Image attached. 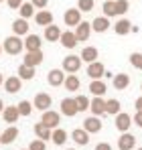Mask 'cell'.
I'll list each match as a JSON object with an SVG mask.
<instances>
[{
	"label": "cell",
	"instance_id": "28",
	"mask_svg": "<svg viewBox=\"0 0 142 150\" xmlns=\"http://www.w3.org/2000/svg\"><path fill=\"white\" fill-rule=\"evenodd\" d=\"M51 128L45 126L43 122H39V124H35V136L39 138V140H51Z\"/></svg>",
	"mask_w": 142,
	"mask_h": 150
},
{
	"label": "cell",
	"instance_id": "39",
	"mask_svg": "<svg viewBox=\"0 0 142 150\" xmlns=\"http://www.w3.org/2000/svg\"><path fill=\"white\" fill-rule=\"evenodd\" d=\"M130 10V2L128 0H116V12L118 14H126Z\"/></svg>",
	"mask_w": 142,
	"mask_h": 150
},
{
	"label": "cell",
	"instance_id": "29",
	"mask_svg": "<svg viewBox=\"0 0 142 150\" xmlns=\"http://www.w3.org/2000/svg\"><path fill=\"white\" fill-rule=\"evenodd\" d=\"M92 28H94L95 33H106V30L110 28V18H108V16H97V18H94Z\"/></svg>",
	"mask_w": 142,
	"mask_h": 150
},
{
	"label": "cell",
	"instance_id": "5",
	"mask_svg": "<svg viewBox=\"0 0 142 150\" xmlns=\"http://www.w3.org/2000/svg\"><path fill=\"white\" fill-rule=\"evenodd\" d=\"M92 23H85V21H81L79 25L75 26V37H77V41L79 43H85L89 37H92Z\"/></svg>",
	"mask_w": 142,
	"mask_h": 150
},
{
	"label": "cell",
	"instance_id": "42",
	"mask_svg": "<svg viewBox=\"0 0 142 150\" xmlns=\"http://www.w3.org/2000/svg\"><path fill=\"white\" fill-rule=\"evenodd\" d=\"M6 4H8V8H12V10H18V8L23 6L24 2H23V0H6Z\"/></svg>",
	"mask_w": 142,
	"mask_h": 150
},
{
	"label": "cell",
	"instance_id": "38",
	"mask_svg": "<svg viewBox=\"0 0 142 150\" xmlns=\"http://www.w3.org/2000/svg\"><path fill=\"white\" fill-rule=\"evenodd\" d=\"M95 6L94 0H77V8L81 10V12H92Z\"/></svg>",
	"mask_w": 142,
	"mask_h": 150
},
{
	"label": "cell",
	"instance_id": "27",
	"mask_svg": "<svg viewBox=\"0 0 142 150\" xmlns=\"http://www.w3.org/2000/svg\"><path fill=\"white\" fill-rule=\"evenodd\" d=\"M112 83H114V87H116L118 91H122V89H126V87L130 85V75H128V73H118V75H114Z\"/></svg>",
	"mask_w": 142,
	"mask_h": 150
},
{
	"label": "cell",
	"instance_id": "17",
	"mask_svg": "<svg viewBox=\"0 0 142 150\" xmlns=\"http://www.w3.org/2000/svg\"><path fill=\"white\" fill-rule=\"evenodd\" d=\"M134 146H136V138H134L130 132H124L118 138V148L120 150H132Z\"/></svg>",
	"mask_w": 142,
	"mask_h": 150
},
{
	"label": "cell",
	"instance_id": "15",
	"mask_svg": "<svg viewBox=\"0 0 142 150\" xmlns=\"http://www.w3.org/2000/svg\"><path fill=\"white\" fill-rule=\"evenodd\" d=\"M87 75H89L92 79H102V77L106 75V67H104V63H99V61L89 63V65H87Z\"/></svg>",
	"mask_w": 142,
	"mask_h": 150
},
{
	"label": "cell",
	"instance_id": "33",
	"mask_svg": "<svg viewBox=\"0 0 142 150\" xmlns=\"http://www.w3.org/2000/svg\"><path fill=\"white\" fill-rule=\"evenodd\" d=\"M120 101L118 100H106V114H110V116H118L120 114Z\"/></svg>",
	"mask_w": 142,
	"mask_h": 150
},
{
	"label": "cell",
	"instance_id": "31",
	"mask_svg": "<svg viewBox=\"0 0 142 150\" xmlns=\"http://www.w3.org/2000/svg\"><path fill=\"white\" fill-rule=\"evenodd\" d=\"M63 85H65V89H67V91H77V89H79V85H81V81H79V77H77V75H67V77H65V83H63Z\"/></svg>",
	"mask_w": 142,
	"mask_h": 150
},
{
	"label": "cell",
	"instance_id": "44",
	"mask_svg": "<svg viewBox=\"0 0 142 150\" xmlns=\"http://www.w3.org/2000/svg\"><path fill=\"white\" fill-rule=\"evenodd\" d=\"M33 4H35V8H45L47 6V2L49 0H31Z\"/></svg>",
	"mask_w": 142,
	"mask_h": 150
},
{
	"label": "cell",
	"instance_id": "4",
	"mask_svg": "<svg viewBox=\"0 0 142 150\" xmlns=\"http://www.w3.org/2000/svg\"><path fill=\"white\" fill-rule=\"evenodd\" d=\"M61 114L67 116V118H73V116L79 114V108H77L75 98H65V100H61Z\"/></svg>",
	"mask_w": 142,
	"mask_h": 150
},
{
	"label": "cell",
	"instance_id": "49",
	"mask_svg": "<svg viewBox=\"0 0 142 150\" xmlns=\"http://www.w3.org/2000/svg\"><path fill=\"white\" fill-rule=\"evenodd\" d=\"M2 49H4V47H2V45H0V53H2Z\"/></svg>",
	"mask_w": 142,
	"mask_h": 150
},
{
	"label": "cell",
	"instance_id": "20",
	"mask_svg": "<svg viewBox=\"0 0 142 150\" xmlns=\"http://www.w3.org/2000/svg\"><path fill=\"white\" fill-rule=\"evenodd\" d=\"M35 21H37V25H39V26L53 25V12H51V10H39V12L35 14Z\"/></svg>",
	"mask_w": 142,
	"mask_h": 150
},
{
	"label": "cell",
	"instance_id": "21",
	"mask_svg": "<svg viewBox=\"0 0 142 150\" xmlns=\"http://www.w3.org/2000/svg\"><path fill=\"white\" fill-rule=\"evenodd\" d=\"M41 37L39 35H26L24 39V49L26 51H41Z\"/></svg>",
	"mask_w": 142,
	"mask_h": 150
},
{
	"label": "cell",
	"instance_id": "23",
	"mask_svg": "<svg viewBox=\"0 0 142 150\" xmlns=\"http://www.w3.org/2000/svg\"><path fill=\"white\" fill-rule=\"evenodd\" d=\"M132 23L128 21V18H120L118 23L114 25V30H116V35H120V37H124V35H128V33H132Z\"/></svg>",
	"mask_w": 142,
	"mask_h": 150
},
{
	"label": "cell",
	"instance_id": "9",
	"mask_svg": "<svg viewBox=\"0 0 142 150\" xmlns=\"http://www.w3.org/2000/svg\"><path fill=\"white\" fill-rule=\"evenodd\" d=\"M23 63L28 65V67H39L43 63V51H26Z\"/></svg>",
	"mask_w": 142,
	"mask_h": 150
},
{
	"label": "cell",
	"instance_id": "16",
	"mask_svg": "<svg viewBox=\"0 0 142 150\" xmlns=\"http://www.w3.org/2000/svg\"><path fill=\"white\" fill-rule=\"evenodd\" d=\"M83 130H87L89 134H97V132L102 130V120H99L97 116L85 118V120H83Z\"/></svg>",
	"mask_w": 142,
	"mask_h": 150
},
{
	"label": "cell",
	"instance_id": "18",
	"mask_svg": "<svg viewBox=\"0 0 142 150\" xmlns=\"http://www.w3.org/2000/svg\"><path fill=\"white\" fill-rule=\"evenodd\" d=\"M16 138H18V128L10 126V128H6V130L0 134V144H10V142H14Z\"/></svg>",
	"mask_w": 142,
	"mask_h": 150
},
{
	"label": "cell",
	"instance_id": "47",
	"mask_svg": "<svg viewBox=\"0 0 142 150\" xmlns=\"http://www.w3.org/2000/svg\"><path fill=\"white\" fill-rule=\"evenodd\" d=\"M4 108H6V105H4V103H2V100H0V114L4 112Z\"/></svg>",
	"mask_w": 142,
	"mask_h": 150
},
{
	"label": "cell",
	"instance_id": "10",
	"mask_svg": "<svg viewBox=\"0 0 142 150\" xmlns=\"http://www.w3.org/2000/svg\"><path fill=\"white\" fill-rule=\"evenodd\" d=\"M132 124H134V122H132V116H130V114H126V112H120L118 116H116V128H118L122 134H124V132H128Z\"/></svg>",
	"mask_w": 142,
	"mask_h": 150
},
{
	"label": "cell",
	"instance_id": "30",
	"mask_svg": "<svg viewBox=\"0 0 142 150\" xmlns=\"http://www.w3.org/2000/svg\"><path fill=\"white\" fill-rule=\"evenodd\" d=\"M51 140H53V144H55V146H63V144H65V140H67V132H65L63 128H55V130H53V134H51Z\"/></svg>",
	"mask_w": 142,
	"mask_h": 150
},
{
	"label": "cell",
	"instance_id": "54",
	"mask_svg": "<svg viewBox=\"0 0 142 150\" xmlns=\"http://www.w3.org/2000/svg\"><path fill=\"white\" fill-rule=\"evenodd\" d=\"M0 2H2V0H0Z\"/></svg>",
	"mask_w": 142,
	"mask_h": 150
},
{
	"label": "cell",
	"instance_id": "2",
	"mask_svg": "<svg viewBox=\"0 0 142 150\" xmlns=\"http://www.w3.org/2000/svg\"><path fill=\"white\" fill-rule=\"evenodd\" d=\"M81 63H83V61H81L79 55H67V57L63 59V67H61V69H63L65 73H69V75L77 73V71L81 69Z\"/></svg>",
	"mask_w": 142,
	"mask_h": 150
},
{
	"label": "cell",
	"instance_id": "51",
	"mask_svg": "<svg viewBox=\"0 0 142 150\" xmlns=\"http://www.w3.org/2000/svg\"><path fill=\"white\" fill-rule=\"evenodd\" d=\"M67 150H75V148H67Z\"/></svg>",
	"mask_w": 142,
	"mask_h": 150
},
{
	"label": "cell",
	"instance_id": "1",
	"mask_svg": "<svg viewBox=\"0 0 142 150\" xmlns=\"http://www.w3.org/2000/svg\"><path fill=\"white\" fill-rule=\"evenodd\" d=\"M2 47H4V51H6L8 55H18V53H23V49H24V41L21 37H16V35H10L8 39H4Z\"/></svg>",
	"mask_w": 142,
	"mask_h": 150
},
{
	"label": "cell",
	"instance_id": "24",
	"mask_svg": "<svg viewBox=\"0 0 142 150\" xmlns=\"http://www.w3.org/2000/svg\"><path fill=\"white\" fill-rule=\"evenodd\" d=\"M59 43L65 47V49H73L79 41H77V37H75V33H71V30H65L63 35H61V39H59Z\"/></svg>",
	"mask_w": 142,
	"mask_h": 150
},
{
	"label": "cell",
	"instance_id": "48",
	"mask_svg": "<svg viewBox=\"0 0 142 150\" xmlns=\"http://www.w3.org/2000/svg\"><path fill=\"white\" fill-rule=\"evenodd\" d=\"M2 83H4V77H2V73H0V85H2Z\"/></svg>",
	"mask_w": 142,
	"mask_h": 150
},
{
	"label": "cell",
	"instance_id": "52",
	"mask_svg": "<svg viewBox=\"0 0 142 150\" xmlns=\"http://www.w3.org/2000/svg\"><path fill=\"white\" fill-rule=\"evenodd\" d=\"M23 150H28V148H23Z\"/></svg>",
	"mask_w": 142,
	"mask_h": 150
},
{
	"label": "cell",
	"instance_id": "32",
	"mask_svg": "<svg viewBox=\"0 0 142 150\" xmlns=\"http://www.w3.org/2000/svg\"><path fill=\"white\" fill-rule=\"evenodd\" d=\"M18 77L23 79V81H28V79H33L35 77V67H28V65H21L18 67Z\"/></svg>",
	"mask_w": 142,
	"mask_h": 150
},
{
	"label": "cell",
	"instance_id": "50",
	"mask_svg": "<svg viewBox=\"0 0 142 150\" xmlns=\"http://www.w3.org/2000/svg\"><path fill=\"white\" fill-rule=\"evenodd\" d=\"M140 91H142V83H140Z\"/></svg>",
	"mask_w": 142,
	"mask_h": 150
},
{
	"label": "cell",
	"instance_id": "43",
	"mask_svg": "<svg viewBox=\"0 0 142 150\" xmlns=\"http://www.w3.org/2000/svg\"><path fill=\"white\" fill-rule=\"evenodd\" d=\"M132 122H134V124L138 126V128H142V112H136V114H134Z\"/></svg>",
	"mask_w": 142,
	"mask_h": 150
},
{
	"label": "cell",
	"instance_id": "8",
	"mask_svg": "<svg viewBox=\"0 0 142 150\" xmlns=\"http://www.w3.org/2000/svg\"><path fill=\"white\" fill-rule=\"evenodd\" d=\"M63 21L67 26H77L81 23V10L79 8H67L63 14Z\"/></svg>",
	"mask_w": 142,
	"mask_h": 150
},
{
	"label": "cell",
	"instance_id": "6",
	"mask_svg": "<svg viewBox=\"0 0 142 150\" xmlns=\"http://www.w3.org/2000/svg\"><path fill=\"white\" fill-rule=\"evenodd\" d=\"M21 87H23V79H21L18 75H10V77L4 79V91H8V93H18Z\"/></svg>",
	"mask_w": 142,
	"mask_h": 150
},
{
	"label": "cell",
	"instance_id": "11",
	"mask_svg": "<svg viewBox=\"0 0 142 150\" xmlns=\"http://www.w3.org/2000/svg\"><path fill=\"white\" fill-rule=\"evenodd\" d=\"M51 103H53V100H51V96L49 93H45V91H41V93H37L35 96V108L37 110H41V112H47L49 108H51Z\"/></svg>",
	"mask_w": 142,
	"mask_h": 150
},
{
	"label": "cell",
	"instance_id": "37",
	"mask_svg": "<svg viewBox=\"0 0 142 150\" xmlns=\"http://www.w3.org/2000/svg\"><path fill=\"white\" fill-rule=\"evenodd\" d=\"M75 101H77L79 112H85V110H89V105H92V100H87V96H77Z\"/></svg>",
	"mask_w": 142,
	"mask_h": 150
},
{
	"label": "cell",
	"instance_id": "3",
	"mask_svg": "<svg viewBox=\"0 0 142 150\" xmlns=\"http://www.w3.org/2000/svg\"><path fill=\"white\" fill-rule=\"evenodd\" d=\"M41 122L45 126H49L51 130H55V128H59V124H61V114L59 112H53V110H47V112H43Z\"/></svg>",
	"mask_w": 142,
	"mask_h": 150
},
{
	"label": "cell",
	"instance_id": "46",
	"mask_svg": "<svg viewBox=\"0 0 142 150\" xmlns=\"http://www.w3.org/2000/svg\"><path fill=\"white\" fill-rule=\"evenodd\" d=\"M134 108H136V112H142V96L134 101Z\"/></svg>",
	"mask_w": 142,
	"mask_h": 150
},
{
	"label": "cell",
	"instance_id": "35",
	"mask_svg": "<svg viewBox=\"0 0 142 150\" xmlns=\"http://www.w3.org/2000/svg\"><path fill=\"white\" fill-rule=\"evenodd\" d=\"M18 12H21V18H31L35 14V4L33 2H24L23 6L18 8Z\"/></svg>",
	"mask_w": 142,
	"mask_h": 150
},
{
	"label": "cell",
	"instance_id": "36",
	"mask_svg": "<svg viewBox=\"0 0 142 150\" xmlns=\"http://www.w3.org/2000/svg\"><path fill=\"white\" fill-rule=\"evenodd\" d=\"M33 103L28 100H23V101H18V112H21V116H31V112H33Z\"/></svg>",
	"mask_w": 142,
	"mask_h": 150
},
{
	"label": "cell",
	"instance_id": "22",
	"mask_svg": "<svg viewBox=\"0 0 142 150\" xmlns=\"http://www.w3.org/2000/svg\"><path fill=\"white\" fill-rule=\"evenodd\" d=\"M12 33H14L16 37L31 35V33H28V23H26V18H16V21L12 23Z\"/></svg>",
	"mask_w": 142,
	"mask_h": 150
},
{
	"label": "cell",
	"instance_id": "12",
	"mask_svg": "<svg viewBox=\"0 0 142 150\" xmlns=\"http://www.w3.org/2000/svg\"><path fill=\"white\" fill-rule=\"evenodd\" d=\"M2 118H4L6 124H14V122H18V118H21L18 105H6L4 112H2Z\"/></svg>",
	"mask_w": 142,
	"mask_h": 150
},
{
	"label": "cell",
	"instance_id": "25",
	"mask_svg": "<svg viewBox=\"0 0 142 150\" xmlns=\"http://www.w3.org/2000/svg\"><path fill=\"white\" fill-rule=\"evenodd\" d=\"M61 28L57 25H49V26H45V39H47L49 43H55V41H59L61 39Z\"/></svg>",
	"mask_w": 142,
	"mask_h": 150
},
{
	"label": "cell",
	"instance_id": "45",
	"mask_svg": "<svg viewBox=\"0 0 142 150\" xmlns=\"http://www.w3.org/2000/svg\"><path fill=\"white\" fill-rule=\"evenodd\" d=\"M95 150H112V146H110L108 142H99V144L95 146Z\"/></svg>",
	"mask_w": 142,
	"mask_h": 150
},
{
	"label": "cell",
	"instance_id": "34",
	"mask_svg": "<svg viewBox=\"0 0 142 150\" xmlns=\"http://www.w3.org/2000/svg\"><path fill=\"white\" fill-rule=\"evenodd\" d=\"M102 10H104V16H116L118 12H116V0H106L104 2V6H102Z\"/></svg>",
	"mask_w": 142,
	"mask_h": 150
},
{
	"label": "cell",
	"instance_id": "26",
	"mask_svg": "<svg viewBox=\"0 0 142 150\" xmlns=\"http://www.w3.org/2000/svg\"><path fill=\"white\" fill-rule=\"evenodd\" d=\"M81 61H85L87 65L89 63H94V61H97V57H99V53H97V49L95 47H83V51H81Z\"/></svg>",
	"mask_w": 142,
	"mask_h": 150
},
{
	"label": "cell",
	"instance_id": "13",
	"mask_svg": "<svg viewBox=\"0 0 142 150\" xmlns=\"http://www.w3.org/2000/svg\"><path fill=\"white\" fill-rule=\"evenodd\" d=\"M71 140H73L77 146H85V144H89V132L83 130V128H77V130L71 132Z\"/></svg>",
	"mask_w": 142,
	"mask_h": 150
},
{
	"label": "cell",
	"instance_id": "19",
	"mask_svg": "<svg viewBox=\"0 0 142 150\" xmlns=\"http://www.w3.org/2000/svg\"><path fill=\"white\" fill-rule=\"evenodd\" d=\"M89 112L94 114V116H104L106 114V100L104 98H94L92 100V105H89Z\"/></svg>",
	"mask_w": 142,
	"mask_h": 150
},
{
	"label": "cell",
	"instance_id": "7",
	"mask_svg": "<svg viewBox=\"0 0 142 150\" xmlns=\"http://www.w3.org/2000/svg\"><path fill=\"white\" fill-rule=\"evenodd\" d=\"M65 71L63 69H51L47 75V81H49V85L51 87H59V85H63L65 83Z\"/></svg>",
	"mask_w": 142,
	"mask_h": 150
},
{
	"label": "cell",
	"instance_id": "41",
	"mask_svg": "<svg viewBox=\"0 0 142 150\" xmlns=\"http://www.w3.org/2000/svg\"><path fill=\"white\" fill-rule=\"evenodd\" d=\"M28 150H47V146H45V140H33L31 142V146H28Z\"/></svg>",
	"mask_w": 142,
	"mask_h": 150
},
{
	"label": "cell",
	"instance_id": "14",
	"mask_svg": "<svg viewBox=\"0 0 142 150\" xmlns=\"http://www.w3.org/2000/svg\"><path fill=\"white\" fill-rule=\"evenodd\" d=\"M106 91H108L106 81H102V79H92V83H89V93H92L94 98H104Z\"/></svg>",
	"mask_w": 142,
	"mask_h": 150
},
{
	"label": "cell",
	"instance_id": "53",
	"mask_svg": "<svg viewBox=\"0 0 142 150\" xmlns=\"http://www.w3.org/2000/svg\"><path fill=\"white\" fill-rule=\"evenodd\" d=\"M136 150H142V148H136Z\"/></svg>",
	"mask_w": 142,
	"mask_h": 150
},
{
	"label": "cell",
	"instance_id": "40",
	"mask_svg": "<svg viewBox=\"0 0 142 150\" xmlns=\"http://www.w3.org/2000/svg\"><path fill=\"white\" fill-rule=\"evenodd\" d=\"M130 65L142 71V53H132L130 55Z\"/></svg>",
	"mask_w": 142,
	"mask_h": 150
}]
</instances>
